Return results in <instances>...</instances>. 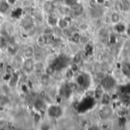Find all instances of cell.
Returning <instances> with one entry per match:
<instances>
[{"label":"cell","mask_w":130,"mask_h":130,"mask_svg":"<svg viewBox=\"0 0 130 130\" xmlns=\"http://www.w3.org/2000/svg\"><path fill=\"white\" fill-rule=\"evenodd\" d=\"M79 60H80V55L79 54H77L76 56H75V61L78 62Z\"/></svg>","instance_id":"cell-18"},{"label":"cell","mask_w":130,"mask_h":130,"mask_svg":"<svg viewBox=\"0 0 130 130\" xmlns=\"http://www.w3.org/2000/svg\"><path fill=\"white\" fill-rule=\"evenodd\" d=\"M23 67L24 69V70L27 72H30L32 70H33V68H34V62H33V60L30 58H27L24 62V64H23Z\"/></svg>","instance_id":"cell-6"},{"label":"cell","mask_w":130,"mask_h":130,"mask_svg":"<svg viewBox=\"0 0 130 130\" xmlns=\"http://www.w3.org/2000/svg\"><path fill=\"white\" fill-rule=\"evenodd\" d=\"M128 34L130 35V27H129V29H128Z\"/></svg>","instance_id":"cell-20"},{"label":"cell","mask_w":130,"mask_h":130,"mask_svg":"<svg viewBox=\"0 0 130 130\" xmlns=\"http://www.w3.org/2000/svg\"><path fill=\"white\" fill-rule=\"evenodd\" d=\"M117 30H119V31H123V30L125 29V27H124L123 25H121V24H119V25L117 27Z\"/></svg>","instance_id":"cell-16"},{"label":"cell","mask_w":130,"mask_h":130,"mask_svg":"<svg viewBox=\"0 0 130 130\" xmlns=\"http://www.w3.org/2000/svg\"><path fill=\"white\" fill-rule=\"evenodd\" d=\"M85 78H84V76L81 75V76L78 77V82L81 85H84V84H85Z\"/></svg>","instance_id":"cell-14"},{"label":"cell","mask_w":130,"mask_h":130,"mask_svg":"<svg viewBox=\"0 0 130 130\" xmlns=\"http://www.w3.org/2000/svg\"><path fill=\"white\" fill-rule=\"evenodd\" d=\"M71 9L75 15H80L83 12V7L82 5L74 2L71 5Z\"/></svg>","instance_id":"cell-5"},{"label":"cell","mask_w":130,"mask_h":130,"mask_svg":"<svg viewBox=\"0 0 130 130\" xmlns=\"http://www.w3.org/2000/svg\"><path fill=\"white\" fill-rule=\"evenodd\" d=\"M99 114H100V117H101V119L107 120V119H108L111 116V114H112V110L110 107H104L100 111Z\"/></svg>","instance_id":"cell-4"},{"label":"cell","mask_w":130,"mask_h":130,"mask_svg":"<svg viewBox=\"0 0 130 130\" xmlns=\"http://www.w3.org/2000/svg\"><path fill=\"white\" fill-rule=\"evenodd\" d=\"M62 113V109L57 106H51L48 109V114L51 117H59Z\"/></svg>","instance_id":"cell-2"},{"label":"cell","mask_w":130,"mask_h":130,"mask_svg":"<svg viewBox=\"0 0 130 130\" xmlns=\"http://www.w3.org/2000/svg\"><path fill=\"white\" fill-rule=\"evenodd\" d=\"M109 101H110V97L107 94H104L103 97V103L104 104H108Z\"/></svg>","instance_id":"cell-15"},{"label":"cell","mask_w":130,"mask_h":130,"mask_svg":"<svg viewBox=\"0 0 130 130\" xmlns=\"http://www.w3.org/2000/svg\"><path fill=\"white\" fill-rule=\"evenodd\" d=\"M68 64V59L66 56H59L56 61L55 62V63L53 64L56 70H59L62 69V68L66 67V66Z\"/></svg>","instance_id":"cell-1"},{"label":"cell","mask_w":130,"mask_h":130,"mask_svg":"<svg viewBox=\"0 0 130 130\" xmlns=\"http://www.w3.org/2000/svg\"><path fill=\"white\" fill-rule=\"evenodd\" d=\"M10 4L7 2V0H1L0 1V12L2 14L6 13L10 8Z\"/></svg>","instance_id":"cell-7"},{"label":"cell","mask_w":130,"mask_h":130,"mask_svg":"<svg viewBox=\"0 0 130 130\" xmlns=\"http://www.w3.org/2000/svg\"><path fill=\"white\" fill-rule=\"evenodd\" d=\"M123 72L124 73V75L129 76L130 75V65L128 63H125L123 66Z\"/></svg>","instance_id":"cell-8"},{"label":"cell","mask_w":130,"mask_h":130,"mask_svg":"<svg viewBox=\"0 0 130 130\" xmlns=\"http://www.w3.org/2000/svg\"><path fill=\"white\" fill-rule=\"evenodd\" d=\"M55 71H56V69H55V67H54L53 65L48 66V68L46 69V73H47L48 75H52V74H53Z\"/></svg>","instance_id":"cell-12"},{"label":"cell","mask_w":130,"mask_h":130,"mask_svg":"<svg viewBox=\"0 0 130 130\" xmlns=\"http://www.w3.org/2000/svg\"><path fill=\"white\" fill-rule=\"evenodd\" d=\"M4 110H5V107H4V106L0 104V112H2V111H4Z\"/></svg>","instance_id":"cell-19"},{"label":"cell","mask_w":130,"mask_h":130,"mask_svg":"<svg viewBox=\"0 0 130 130\" xmlns=\"http://www.w3.org/2000/svg\"><path fill=\"white\" fill-rule=\"evenodd\" d=\"M24 55L27 58H30L32 55H33V49L32 47L29 46V47H27L24 50Z\"/></svg>","instance_id":"cell-11"},{"label":"cell","mask_w":130,"mask_h":130,"mask_svg":"<svg viewBox=\"0 0 130 130\" xmlns=\"http://www.w3.org/2000/svg\"><path fill=\"white\" fill-rule=\"evenodd\" d=\"M10 102L9 98L7 96H0V104L1 105H6Z\"/></svg>","instance_id":"cell-9"},{"label":"cell","mask_w":130,"mask_h":130,"mask_svg":"<svg viewBox=\"0 0 130 130\" xmlns=\"http://www.w3.org/2000/svg\"><path fill=\"white\" fill-rule=\"evenodd\" d=\"M101 85L104 87V88H105V89H110V88H112L114 86L115 81L113 79V78L107 77V78H105L102 81Z\"/></svg>","instance_id":"cell-3"},{"label":"cell","mask_w":130,"mask_h":130,"mask_svg":"<svg viewBox=\"0 0 130 130\" xmlns=\"http://www.w3.org/2000/svg\"><path fill=\"white\" fill-rule=\"evenodd\" d=\"M120 18L119 14H117V13H113V14H111V21H112L113 23H114V24L118 23L119 21H120Z\"/></svg>","instance_id":"cell-10"},{"label":"cell","mask_w":130,"mask_h":130,"mask_svg":"<svg viewBox=\"0 0 130 130\" xmlns=\"http://www.w3.org/2000/svg\"><path fill=\"white\" fill-rule=\"evenodd\" d=\"M7 2L10 4V5H14L17 2V0H7Z\"/></svg>","instance_id":"cell-17"},{"label":"cell","mask_w":130,"mask_h":130,"mask_svg":"<svg viewBox=\"0 0 130 130\" xmlns=\"http://www.w3.org/2000/svg\"><path fill=\"white\" fill-rule=\"evenodd\" d=\"M17 81H18V75H14L12 77H11V80H10L11 85H12V86H14L15 84L17 83Z\"/></svg>","instance_id":"cell-13"}]
</instances>
